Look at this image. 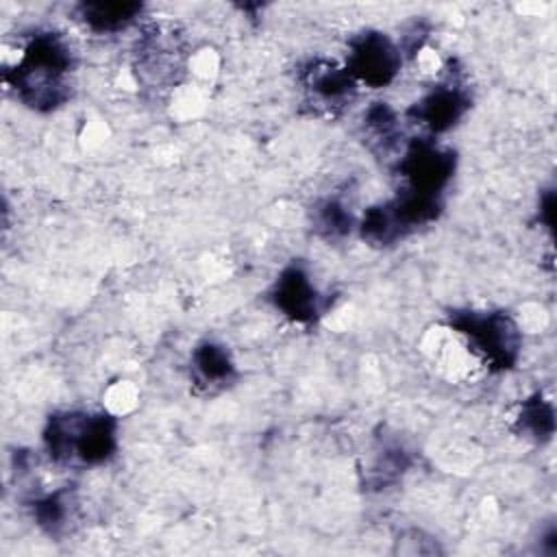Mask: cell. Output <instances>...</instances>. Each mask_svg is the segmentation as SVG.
Instances as JSON below:
<instances>
[{"mask_svg":"<svg viewBox=\"0 0 557 557\" xmlns=\"http://www.w3.org/2000/svg\"><path fill=\"white\" fill-rule=\"evenodd\" d=\"M74 52L57 33H37L17 61L4 70V83L15 98L33 111L48 113L70 100Z\"/></svg>","mask_w":557,"mask_h":557,"instance_id":"1","label":"cell"},{"mask_svg":"<svg viewBox=\"0 0 557 557\" xmlns=\"http://www.w3.org/2000/svg\"><path fill=\"white\" fill-rule=\"evenodd\" d=\"M44 446L54 463L98 466L117 448V422L104 411H59L46 422Z\"/></svg>","mask_w":557,"mask_h":557,"instance_id":"2","label":"cell"},{"mask_svg":"<svg viewBox=\"0 0 557 557\" xmlns=\"http://www.w3.org/2000/svg\"><path fill=\"white\" fill-rule=\"evenodd\" d=\"M448 324L490 370L503 372L518 363L522 335L509 313L492 309H457L450 311Z\"/></svg>","mask_w":557,"mask_h":557,"instance_id":"3","label":"cell"},{"mask_svg":"<svg viewBox=\"0 0 557 557\" xmlns=\"http://www.w3.org/2000/svg\"><path fill=\"white\" fill-rule=\"evenodd\" d=\"M444 198L403 187L394 198L372 205L359 220V235L372 246H389L440 218Z\"/></svg>","mask_w":557,"mask_h":557,"instance_id":"4","label":"cell"},{"mask_svg":"<svg viewBox=\"0 0 557 557\" xmlns=\"http://www.w3.org/2000/svg\"><path fill=\"white\" fill-rule=\"evenodd\" d=\"M344 67L357 85L381 89L398 76L403 67V48L381 30H363L348 41Z\"/></svg>","mask_w":557,"mask_h":557,"instance_id":"5","label":"cell"},{"mask_svg":"<svg viewBox=\"0 0 557 557\" xmlns=\"http://www.w3.org/2000/svg\"><path fill=\"white\" fill-rule=\"evenodd\" d=\"M455 165V152L435 144L429 137L411 139L396 161V170L405 181L407 189L440 198L444 196V189L453 181Z\"/></svg>","mask_w":557,"mask_h":557,"instance_id":"6","label":"cell"},{"mask_svg":"<svg viewBox=\"0 0 557 557\" xmlns=\"http://www.w3.org/2000/svg\"><path fill=\"white\" fill-rule=\"evenodd\" d=\"M470 107V89L461 83L459 74L450 70L446 78L435 83L407 109V117L437 135L450 131L468 113Z\"/></svg>","mask_w":557,"mask_h":557,"instance_id":"7","label":"cell"},{"mask_svg":"<svg viewBox=\"0 0 557 557\" xmlns=\"http://www.w3.org/2000/svg\"><path fill=\"white\" fill-rule=\"evenodd\" d=\"M298 83L305 91V102L315 113L335 115L357 96V83L344 65L329 59H311L298 72Z\"/></svg>","mask_w":557,"mask_h":557,"instance_id":"8","label":"cell"},{"mask_svg":"<svg viewBox=\"0 0 557 557\" xmlns=\"http://www.w3.org/2000/svg\"><path fill=\"white\" fill-rule=\"evenodd\" d=\"M135 72L152 87L176 83L183 72L181 37L172 28L150 26L137 41Z\"/></svg>","mask_w":557,"mask_h":557,"instance_id":"9","label":"cell"},{"mask_svg":"<svg viewBox=\"0 0 557 557\" xmlns=\"http://www.w3.org/2000/svg\"><path fill=\"white\" fill-rule=\"evenodd\" d=\"M270 298H272V305L287 320L302 326L315 324L326 309L324 296L318 292L309 272L298 263L283 268V272L276 276L272 285Z\"/></svg>","mask_w":557,"mask_h":557,"instance_id":"10","label":"cell"},{"mask_svg":"<svg viewBox=\"0 0 557 557\" xmlns=\"http://www.w3.org/2000/svg\"><path fill=\"white\" fill-rule=\"evenodd\" d=\"M189 372L194 385L207 392L226 387L237 374L231 352L218 342H202L191 350Z\"/></svg>","mask_w":557,"mask_h":557,"instance_id":"11","label":"cell"},{"mask_svg":"<svg viewBox=\"0 0 557 557\" xmlns=\"http://www.w3.org/2000/svg\"><path fill=\"white\" fill-rule=\"evenodd\" d=\"M144 13L141 2H81L76 17L98 35L120 33Z\"/></svg>","mask_w":557,"mask_h":557,"instance_id":"12","label":"cell"},{"mask_svg":"<svg viewBox=\"0 0 557 557\" xmlns=\"http://www.w3.org/2000/svg\"><path fill=\"white\" fill-rule=\"evenodd\" d=\"M363 135L372 150L392 154L400 148V120L387 102H372L363 113Z\"/></svg>","mask_w":557,"mask_h":557,"instance_id":"13","label":"cell"},{"mask_svg":"<svg viewBox=\"0 0 557 557\" xmlns=\"http://www.w3.org/2000/svg\"><path fill=\"white\" fill-rule=\"evenodd\" d=\"M33 516L35 522L48 533V535H61L70 529L74 516H76V498L70 487L54 490L33 503Z\"/></svg>","mask_w":557,"mask_h":557,"instance_id":"14","label":"cell"},{"mask_svg":"<svg viewBox=\"0 0 557 557\" xmlns=\"http://www.w3.org/2000/svg\"><path fill=\"white\" fill-rule=\"evenodd\" d=\"M518 431L527 433L535 442H548L555 433V409L553 403L542 394L529 396L518 413Z\"/></svg>","mask_w":557,"mask_h":557,"instance_id":"15","label":"cell"},{"mask_svg":"<svg viewBox=\"0 0 557 557\" xmlns=\"http://www.w3.org/2000/svg\"><path fill=\"white\" fill-rule=\"evenodd\" d=\"M311 220H313V228L326 239L344 237L355 226L352 211L339 198H322L320 202H315Z\"/></svg>","mask_w":557,"mask_h":557,"instance_id":"16","label":"cell"},{"mask_svg":"<svg viewBox=\"0 0 557 557\" xmlns=\"http://www.w3.org/2000/svg\"><path fill=\"white\" fill-rule=\"evenodd\" d=\"M407 468H409V457L400 446H383L376 453V459L372 466V481L374 485L383 487L396 481Z\"/></svg>","mask_w":557,"mask_h":557,"instance_id":"17","label":"cell"},{"mask_svg":"<svg viewBox=\"0 0 557 557\" xmlns=\"http://www.w3.org/2000/svg\"><path fill=\"white\" fill-rule=\"evenodd\" d=\"M555 194L553 191H546L540 200V220L544 222L546 228H553V222H555Z\"/></svg>","mask_w":557,"mask_h":557,"instance_id":"18","label":"cell"}]
</instances>
